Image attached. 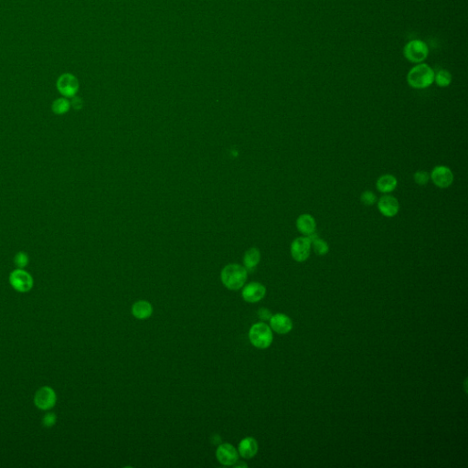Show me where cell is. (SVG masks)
I'll return each mask as SVG.
<instances>
[{
	"mask_svg": "<svg viewBox=\"0 0 468 468\" xmlns=\"http://www.w3.org/2000/svg\"><path fill=\"white\" fill-rule=\"evenodd\" d=\"M434 81V71L432 67L424 62L413 66L407 74V82L413 89H426Z\"/></svg>",
	"mask_w": 468,
	"mask_h": 468,
	"instance_id": "6da1fadb",
	"label": "cell"
},
{
	"mask_svg": "<svg viewBox=\"0 0 468 468\" xmlns=\"http://www.w3.org/2000/svg\"><path fill=\"white\" fill-rule=\"evenodd\" d=\"M247 269L239 265H229L224 268L221 274L222 282L225 287L236 291L244 285L247 280Z\"/></svg>",
	"mask_w": 468,
	"mask_h": 468,
	"instance_id": "7a4b0ae2",
	"label": "cell"
},
{
	"mask_svg": "<svg viewBox=\"0 0 468 468\" xmlns=\"http://www.w3.org/2000/svg\"><path fill=\"white\" fill-rule=\"evenodd\" d=\"M249 339L253 346L260 349H265L271 346L274 336L271 327L268 325L261 322L254 324L249 332Z\"/></svg>",
	"mask_w": 468,
	"mask_h": 468,
	"instance_id": "3957f363",
	"label": "cell"
},
{
	"mask_svg": "<svg viewBox=\"0 0 468 468\" xmlns=\"http://www.w3.org/2000/svg\"><path fill=\"white\" fill-rule=\"evenodd\" d=\"M404 57L412 63H422L429 54V49L423 41L413 40L405 45Z\"/></svg>",
	"mask_w": 468,
	"mask_h": 468,
	"instance_id": "277c9868",
	"label": "cell"
},
{
	"mask_svg": "<svg viewBox=\"0 0 468 468\" xmlns=\"http://www.w3.org/2000/svg\"><path fill=\"white\" fill-rule=\"evenodd\" d=\"M9 283L12 288L20 293H27L33 287V278L31 274L24 269H16L9 274Z\"/></svg>",
	"mask_w": 468,
	"mask_h": 468,
	"instance_id": "5b68a950",
	"label": "cell"
},
{
	"mask_svg": "<svg viewBox=\"0 0 468 468\" xmlns=\"http://www.w3.org/2000/svg\"><path fill=\"white\" fill-rule=\"evenodd\" d=\"M311 250V240L307 236L295 238L290 247L291 256L297 263H303L308 259Z\"/></svg>",
	"mask_w": 468,
	"mask_h": 468,
	"instance_id": "8992f818",
	"label": "cell"
},
{
	"mask_svg": "<svg viewBox=\"0 0 468 468\" xmlns=\"http://www.w3.org/2000/svg\"><path fill=\"white\" fill-rule=\"evenodd\" d=\"M57 90L66 98L74 97L79 91V81L72 73H63L57 80Z\"/></svg>",
	"mask_w": 468,
	"mask_h": 468,
	"instance_id": "52a82bcc",
	"label": "cell"
},
{
	"mask_svg": "<svg viewBox=\"0 0 468 468\" xmlns=\"http://www.w3.org/2000/svg\"><path fill=\"white\" fill-rule=\"evenodd\" d=\"M57 403V395L54 389L44 386L37 390L34 396V404L40 410H48L52 409Z\"/></svg>",
	"mask_w": 468,
	"mask_h": 468,
	"instance_id": "ba28073f",
	"label": "cell"
},
{
	"mask_svg": "<svg viewBox=\"0 0 468 468\" xmlns=\"http://www.w3.org/2000/svg\"><path fill=\"white\" fill-rule=\"evenodd\" d=\"M453 171L447 166H434L430 173V180L439 188H447L454 183Z\"/></svg>",
	"mask_w": 468,
	"mask_h": 468,
	"instance_id": "9c48e42d",
	"label": "cell"
},
{
	"mask_svg": "<svg viewBox=\"0 0 468 468\" xmlns=\"http://www.w3.org/2000/svg\"><path fill=\"white\" fill-rule=\"evenodd\" d=\"M379 211L387 218L396 216L400 210V202L394 196L384 194L377 201Z\"/></svg>",
	"mask_w": 468,
	"mask_h": 468,
	"instance_id": "30bf717a",
	"label": "cell"
},
{
	"mask_svg": "<svg viewBox=\"0 0 468 468\" xmlns=\"http://www.w3.org/2000/svg\"><path fill=\"white\" fill-rule=\"evenodd\" d=\"M216 457L218 461L224 466H234L239 459L236 448L231 444H223L217 448Z\"/></svg>",
	"mask_w": 468,
	"mask_h": 468,
	"instance_id": "8fae6325",
	"label": "cell"
},
{
	"mask_svg": "<svg viewBox=\"0 0 468 468\" xmlns=\"http://www.w3.org/2000/svg\"><path fill=\"white\" fill-rule=\"evenodd\" d=\"M265 286L257 282L250 283L243 290V297L248 303L259 302L265 296Z\"/></svg>",
	"mask_w": 468,
	"mask_h": 468,
	"instance_id": "7c38bea8",
	"label": "cell"
},
{
	"mask_svg": "<svg viewBox=\"0 0 468 468\" xmlns=\"http://www.w3.org/2000/svg\"><path fill=\"white\" fill-rule=\"evenodd\" d=\"M296 229L304 236H310L317 231V222L309 213H303L299 215L295 222Z\"/></svg>",
	"mask_w": 468,
	"mask_h": 468,
	"instance_id": "4fadbf2b",
	"label": "cell"
},
{
	"mask_svg": "<svg viewBox=\"0 0 468 468\" xmlns=\"http://www.w3.org/2000/svg\"><path fill=\"white\" fill-rule=\"evenodd\" d=\"M270 326L274 332L281 335L287 334L293 329V322L291 318L281 313L272 316L270 319Z\"/></svg>",
	"mask_w": 468,
	"mask_h": 468,
	"instance_id": "5bb4252c",
	"label": "cell"
},
{
	"mask_svg": "<svg viewBox=\"0 0 468 468\" xmlns=\"http://www.w3.org/2000/svg\"><path fill=\"white\" fill-rule=\"evenodd\" d=\"M258 443L253 437H246L239 444V454L245 459H251L258 452Z\"/></svg>",
	"mask_w": 468,
	"mask_h": 468,
	"instance_id": "9a60e30c",
	"label": "cell"
},
{
	"mask_svg": "<svg viewBox=\"0 0 468 468\" xmlns=\"http://www.w3.org/2000/svg\"><path fill=\"white\" fill-rule=\"evenodd\" d=\"M398 186L396 177L391 174H384L376 181V187L382 194H389L394 191Z\"/></svg>",
	"mask_w": 468,
	"mask_h": 468,
	"instance_id": "2e32d148",
	"label": "cell"
},
{
	"mask_svg": "<svg viewBox=\"0 0 468 468\" xmlns=\"http://www.w3.org/2000/svg\"><path fill=\"white\" fill-rule=\"evenodd\" d=\"M132 314L137 319H147L148 317H151L153 314V306L151 304L147 301H137L132 306Z\"/></svg>",
	"mask_w": 468,
	"mask_h": 468,
	"instance_id": "e0dca14e",
	"label": "cell"
},
{
	"mask_svg": "<svg viewBox=\"0 0 468 468\" xmlns=\"http://www.w3.org/2000/svg\"><path fill=\"white\" fill-rule=\"evenodd\" d=\"M311 240V246L314 252L319 256H324L329 252V245L323 239L319 237L317 233L308 236Z\"/></svg>",
	"mask_w": 468,
	"mask_h": 468,
	"instance_id": "ac0fdd59",
	"label": "cell"
},
{
	"mask_svg": "<svg viewBox=\"0 0 468 468\" xmlns=\"http://www.w3.org/2000/svg\"><path fill=\"white\" fill-rule=\"evenodd\" d=\"M261 260V253L257 248H251L245 252L244 262L245 268L249 271H252L255 267L258 265Z\"/></svg>",
	"mask_w": 468,
	"mask_h": 468,
	"instance_id": "d6986e66",
	"label": "cell"
},
{
	"mask_svg": "<svg viewBox=\"0 0 468 468\" xmlns=\"http://www.w3.org/2000/svg\"><path fill=\"white\" fill-rule=\"evenodd\" d=\"M71 102L66 97H61L52 102L51 110L57 116H63L67 114L71 109Z\"/></svg>",
	"mask_w": 468,
	"mask_h": 468,
	"instance_id": "ffe728a7",
	"label": "cell"
},
{
	"mask_svg": "<svg viewBox=\"0 0 468 468\" xmlns=\"http://www.w3.org/2000/svg\"><path fill=\"white\" fill-rule=\"evenodd\" d=\"M452 80H453L452 74L447 70L442 69L437 72H434L433 82H435L439 87L445 88V87L449 86L452 82Z\"/></svg>",
	"mask_w": 468,
	"mask_h": 468,
	"instance_id": "44dd1931",
	"label": "cell"
},
{
	"mask_svg": "<svg viewBox=\"0 0 468 468\" xmlns=\"http://www.w3.org/2000/svg\"><path fill=\"white\" fill-rule=\"evenodd\" d=\"M377 201H378L377 196L375 195L374 192L370 190H366L360 195V202L365 206H373L377 203Z\"/></svg>",
	"mask_w": 468,
	"mask_h": 468,
	"instance_id": "7402d4cb",
	"label": "cell"
},
{
	"mask_svg": "<svg viewBox=\"0 0 468 468\" xmlns=\"http://www.w3.org/2000/svg\"><path fill=\"white\" fill-rule=\"evenodd\" d=\"M413 180L419 186H425L430 181V174L425 170H419L413 174Z\"/></svg>",
	"mask_w": 468,
	"mask_h": 468,
	"instance_id": "603a6c76",
	"label": "cell"
},
{
	"mask_svg": "<svg viewBox=\"0 0 468 468\" xmlns=\"http://www.w3.org/2000/svg\"><path fill=\"white\" fill-rule=\"evenodd\" d=\"M29 255L24 252H19L14 257V264L20 269H24L29 265Z\"/></svg>",
	"mask_w": 468,
	"mask_h": 468,
	"instance_id": "cb8c5ba5",
	"label": "cell"
},
{
	"mask_svg": "<svg viewBox=\"0 0 468 468\" xmlns=\"http://www.w3.org/2000/svg\"><path fill=\"white\" fill-rule=\"evenodd\" d=\"M56 422H57V416L53 412L47 413L42 419V424L45 427H52L55 425Z\"/></svg>",
	"mask_w": 468,
	"mask_h": 468,
	"instance_id": "d4e9b609",
	"label": "cell"
},
{
	"mask_svg": "<svg viewBox=\"0 0 468 468\" xmlns=\"http://www.w3.org/2000/svg\"><path fill=\"white\" fill-rule=\"evenodd\" d=\"M82 105H83V102L81 100V98H80L76 95L74 97H72V101H71V106H72L75 110H80V109H81Z\"/></svg>",
	"mask_w": 468,
	"mask_h": 468,
	"instance_id": "484cf974",
	"label": "cell"
},
{
	"mask_svg": "<svg viewBox=\"0 0 468 468\" xmlns=\"http://www.w3.org/2000/svg\"><path fill=\"white\" fill-rule=\"evenodd\" d=\"M258 316H259L260 318L264 321H266V320H270L271 317H272V313L269 311V310L266 309V308H262L258 311Z\"/></svg>",
	"mask_w": 468,
	"mask_h": 468,
	"instance_id": "4316f807",
	"label": "cell"
}]
</instances>
